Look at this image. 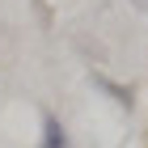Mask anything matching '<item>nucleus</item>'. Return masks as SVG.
I'll return each instance as SVG.
<instances>
[{
  "mask_svg": "<svg viewBox=\"0 0 148 148\" xmlns=\"http://www.w3.org/2000/svg\"><path fill=\"white\" fill-rule=\"evenodd\" d=\"M89 85H93V89H102L119 110H127V114L136 110V89H131V85H119V80H110L106 72H89Z\"/></svg>",
  "mask_w": 148,
  "mask_h": 148,
  "instance_id": "obj_1",
  "label": "nucleus"
},
{
  "mask_svg": "<svg viewBox=\"0 0 148 148\" xmlns=\"http://www.w3.org/2000/svg\"><path fill=\"white\" fill-rule=\"evenodd\" d=\"M38 148H72L68 127L59 123V114H51V110H42V140H38Z\"/></svg>",
  "mask_w": 148,
  "mask_h": 148,
  "instance_id": "obj_2",
  "label": "nucleus"
},
{
  "mask_svg": "<svg viewBox=\"0 0 148 148\" xmlns=\"http://www.w3.org/2000/svg\"><path fill=\"white\" fill-rule=\"evenodd\" d=\"M131 9H140V13H148V0H131Z\"/></svg>",
  "mask_w": 148,
  "mask_h": 148,
  "instance_id": "obj_3",
  "label": "nucleus"
}]
</instances>
